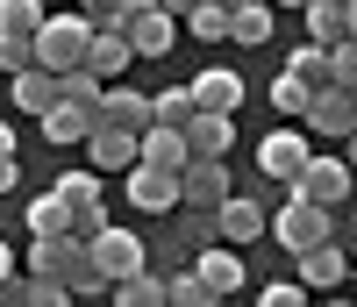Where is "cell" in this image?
<instances>
[{"label": "cell", "mask_w": 357, "mask_h": 307, "mask_svg": "<svg viewBox=\"0 0 357 307\" xmlns=\"http://www.w3.org/2000/svg\"><path fill=\"white\" fill-rule=\"evenodd\" d=\"M29 279H57V286H72V300L107 293V279L93 271V257H86L79 236H29Z\"/></svg>", "instance_id": "obj_1"}, {"label": "cell", "mask_w": 357, "mask_h": 307, "mask_svg": "<svg viewBox=\"0 0 357 307\" xmlns=\"http://www.w3.org/2000/svg\"><path fill=\"white\" fill-rule=\"evenodd\" d=\"M86 43H93V29H86V15H79V8H57V15H43V29L29 36V50H36V65H43L50 79L79 72V65H86Z\"/></svg>", "instance_id": "obj_2"}, {"label": "cell", "mask_w": 357, "mask_h": 307, "mask_svg": "<svg viewBox=\"0 0 357 307\" xmlns=\"http://www.w3.org/2000/svg\"><path fill=\"white\" fill-rule=\"evenodd\" d=\"M264 236H279L286 250L301 257V250H314V243H336V207H314V200L293 193L279 214H264Z\"/></svg>", "instance_id": "obj_3"}, {"label": "cell", "mask_w": 357, "mask_h": 307, "mask_svg": "<svg viewBox=\"0 0 357 307\" xmlns=\"http://www.w3.org/2000/svg\"><path fill=\"white\" fill-rule=\"evenodd\" d=\"M50 193L65 200V214H72V236H79V243L107 229V200H100V172H57V186H50Z\"/></svg>", "instance_id": "obj_4"}, {"label": "cell", "mask_w": 357, "mask_h": 307, "mask_svg": "<svg viewBox=\"0 0 357 307\" xmlns=\"http://www.w3.org/2000/svg\"><path fill=\"white\" fill-rule=\"evenodd\" d=\"M86 257H93V271L114 286V279H129V271H143V236L136 229H100V236H86Z\"/></svg>", "instance_id": "obj_5"}, {"label": "cell", "mask_w": 357, "mask_h": 307, "mask_svg": "<svg viewBox=\"0 0 357 307\" xmlns=\"http://www.w3.org/2000/svg\"><path fill=\"white\" fill-rule=\"evenodd\" d=\"M222 200H229L222 158H186V172H178V207H186V214H215Z\"/></svg>", "instance_id": "obj_6"}, {"label": "cell", "mask_w": 357, "mask_h": 307, "mask_svg": "<svg viewBox=\"0 0 357 307\" xmlns=\"http://www.w3.org/2000/svg\"><path fill=\"white\" fill-rule=\"evenodd\" d=\"M314 158V143H307V129H272L257 143V172L264 179H279V186H293V179H301V165Z\"/></svg>", "instance_id": "obj_7"}, {"label": "cell", "mask_w": 357, "mask_h": 307, "mask_svg": "<svg viewBox=\"0 0 357 307\" xmlns=\"http://www.w3.org/2000/svg\"><path fill=\"white\" fill-rule=\"evenodd\" d=\"M350 165L343 158H307L301 165V179H293V193H301V200H314V207H343L350 200Z\"/></svg>", "instance_id": "obj_8"}, {"label": "cell", "mask_w": 357, "mask_h": 307, "mask_svg": "<svg viewBox=\"0 0 357 307\" xmlns=\"http://www.w3.org/2000/svg\"><path fill=\"white\" fill-rule=\"evenodd\" d=\"M122 36H129V50H136V57H165V50L178 43V22L158 8V0H143V8L122 22Z\"/></svg>", "instance_id": "obj_9"}, {"label": "cell", "mask_w": 357, "mask_h": 307, "mask_svg": "<svg viewBox=\"0 0 357 307\" xmlns=\"http://www.w3.org/2000/svg\"><path fill=\"white\" fill-rule=\"evenodd\" d=\"M93 121H107V129H129V136H143L151 129V93H136V86H100V107H93Z\"/></svg>", "instance_id": "obj_10"}, {"label": "cell", "mask_w": 357, "mask_h": 307, "mask_svg": "<svg viewBox=\"0 0 357 307\" xmlns=\"http://www.w3.org/2000/svg\"><path fill=\"white\" fill-rule=\"evenodd\" d=\"M257 236H264V207L243 200V193H229V200L215 207V243H229V250H250Z\"/></svg>", "instance_id": "obj_11"}, {"label": "cell", "mask_w": 357, "mask_h": 307, "mask_svg": "<svg viewBox=\"0 0 357 307\" xmlns=\"http://www.w3.org/2000/svg\"><path fill=\"white\" fill-rule=\"evenodd\" d=\"M129 207L136 214H172L178 207V172H151V165H129Z\"/></svg>", "instance_id": "obj_12"}, {"label": "cell", "mask_w": 357, "mask_h": 307, "mask_svg": "<svg viewBox=\"0 0 357 307\" xmlns=\"http://www.w3.org/2000/svg\"><path fill=\"white\" fill-rule=\"evenodd\" d=\"M186 93H193V107H200V114H236V107H243V72L207 65V72L186 86Z\"/></svg>", "instance_id": "obj_13"}, {"label": "cell", "mask_w": 357, "mask_h": 307, "mask_svg": "<svg viewBox=\"0 0 357 307\" xmlns=\"http://www.w3.org/2000/svg\"><path fill=\"white\" fill-rule=\"evenodd\" d=\"M193 271H200V286L207 293H243V250H229V243H200V257H193Z\"/></svg>", "instance_id": "obj_14"}, {"label": "cell", "mask_w": 357, "mask_h": 307, "mask_svg": "<svg viewBox=\"0 0 357 307\" xmlns=\"http://www.w3.org/2000/svg\"><path fill=\"white\" fill-rule=\"evenodd\" d=\"M301 121H307L314 136H350V129H357V100L343 93V86H321V93L307 100V114H301Z\"/></svg>", "instance_id": "obj_15"}, {"label": "cell", "mask_w": 357, "mask_h": 307, "mask_svg": "<svg viewBox=\"0 0 357 307\" xmlns=\"http://www.w3.org/2000/svg\"><path fill=\"white\" fill-rule=\"evenodd\" d=\"M129 65H136V50H129L122 29H93V43H86V72H93L100 86H114Z\"/></svg>", "instance_id": "obj_16"}, {"label": "cell", "mask_w": 357, "mask_h": 307, "mask_svg": "<svg viewBox=\"0 0 357 307\" xmlns=\"http://www.w3.org/2000/svg\"><path fill=\"white\" fill-rule=\"evenodd\" d=\"M186 158H193L186 129H158V121H151V129L136 136V165H151V172H186Z\"/></svg>", "instance_id": "obj_17"}, {"label": "cell", "mask_w": 357, "mask_h": 307, "mask_svg": "<svg viewBox=\"0 0 357 307\" xmlns=\"http://www.w3.org/2000/svg\"><path fill=\"white\" fill-rule=\"evenodd\" d=\"M293 264H301V286H307V293H336V286L350 279V257L336 250V243H314V250H301Z\"/></svg>", "instance_id": "obj_18"}, {"label": "cell", "mask_w": 357, "mask_h": 307, "mask_svg": "<svg viewBox=\"0 0 357 307\" xmlns=\"http://www.w3.org/2000/svg\"><path fill=\"white\" fill-rule=\"evenodd\" d=\"M86 165H93V172H129V165H136V136L93 121V136H86Z\"/></svg>", "instance_id": "obj_19"}, {"label": "cell", "mask_w": 357, "mask_h": 307, "mask_svg": "<svg viewBox=\"0 0 357 307\" xmlns=\"http://www.w3.org/2000/svg\"><path fill=\"white\" fill-rule=\"evenodd\" d=\"M229 143H236V114H200L186 121V150L193 158H229Z\"/></svg>", "instance_id": "obj_20"}, {"label": "cell", "mask_w": 357, "mask_h": 307, "mask_svg": "<svg viewBox=\"0 0 357 307\" xmlns=\"http://www.w3.org/2000/svg\"><path fill=\"white\" fill-rule=\"evenodd\" d=\"M229 43H243V50L272 43V0H243V8H229Z\"/></svg>", "instance_id": "obj_21"}, {"label": "cell", "mask_w": 357, "mask_h": 307, "mask_svg": "<svg viewBox=\"0 0 357 307\" xmlns=\"http://www.w3.org/2000/svg\"><path fill=\"white\" fill-rule=\"evenodd\" d=\"M93 136V114L86 107H72V100H57L50 114H43V143H57V150H72V143H86Z\"/></svg>", "instance_id": "obj_22"}, {"label": "cell", "mask_w": 357, "mask_h": 307, "mask_svg": "<svg viewBox=\"0 0 357 307\" xmlns=\"http://www.w3.org/2000/svg\"><path fill=\"white\" fill-rule=\"evenodd\" d=\"M15 107H22V114H36V121H43V114L57 107V79H50L43 65H29V72H15Z\"/></svg>", "instance_id": "obj_23"}, {"label": "cell", "mask_w": 357, "mask_h": 307, "mask_svg": "<svg viewBox=\"0 0 357 307\" xmlns=\"http://www.w3.org/2000/svg\"><path fill=\"white\" fill-rule=\"evenodd\" d=\"M307 43H321V50H336L343 36H350V22H343V8H336V0H307Z\"/></svg>", "instance_id": "obj_24"}, {"label": "cell", "mask_w": 357, "mask_h": 307, "mask_svg": "<svg viewBox=\"0 0 357 307\" xmlns=\"http://www.w3.org/2000/svg\"><path fill=\"white\" fill-rule=\"evenodd\" d=\"M286 72L301 79V86H314V93H321V86H336V57L321 50V43H301V50L286 57Z\"/></svg>", "instance_id": "obj_25"}, {"label": "cell", "mask_w": 357, "mask_h": 307, "mask_svg": "<svg viewBox=\"0 0 357 307\" xmlns=\"http://www.w3.org/2000/svg\"><path fill=\"white\" fill-rule=\"evenodd\" d=\"M107 293H114V307H165V279H158L151 264H143V271H129V279H114Z\"/></svg>", "instance_id": "obj_26"}, {"label": "cell", "mask_w": 357, "mask_h": 307, "mask_svg": "<svg viewBox=\"0 0 357 307\" xmlns=\"http://www.w3.org/2000/svg\"><path fill=\"white\" fill-rule=\"evenodd\" d=\"M22 229H29V236H72V214H65V200H57V193H43V200H29Z\"/></svg>", "instance_id": "obj_27"}, {"label": "cell", "mask_w": 357, "mask_h": 307, "mask_svg": "<svg viewBox=\"0 0 357 307\" xmlns=\"http://www.w3.org/2000/svg\"><path fill=\"white\" fill-rule=\"evenodd\" d=\"M151 121H158V129H186V121H193V93H186V86L151 93Z\"/></svg>", "instance_id": "obj_28"}, {"label": "cell", "mask_w": 357, "mask_h": 307, "mask_svg": "<svg viewBox=\"0 0 357 307\" xmlns=\"http://www.w3.org/2000/svg\"><path fill=\"white\" fill-rule=\"evenodd\" d=\"M43 0H0V36H36L43 29Z\"/></svg>", "instance_id": "obj_29"}, {"label": "cell", "mask_w": 357, "mask_h": 307, "mask_svg": "<svg viewBox=\"0 0 357 307\" xmlns=\"http://www.w3.org/2000/svg\"><path fill=\"white\" fill-rule=\"evenodd\" d=\"M15 286V307H72V286L57 279H8Z\"/></svg>", "instance_id": "obj_30"}, {"label": "cell", "mask_w": 357, "mask_h": 307, "mask_svg": "<svg viewBox=\"0 0 357 307\" xmlns=\"http://www.w3.org/2000/svg\"><path fill=\"white\" fill-rule=\"evenodd\" d=\"M186 36H193V43H229V8H215V0H200V8L186 15Z\"/></svg>", "instance_id": "obj_31"}, {"label": "cell", "mask_w": 357, "mask_h": 307, "mask_svg": "<svg viewBox=\"0 0 357 307\" xmlns=\"http://www.w3.org/2000/svg\"><path fill=\"white\" fill-rule=\"evenodd\" d=\"M165 307H222V293H207L200 271H178V279H165Z\"/></svg>", "instance_id": "obj_32"}, {"label": "cell", "mask_w": 357, "mask_h": 307, "mask_svg": "<svg viewBox=\"0 0 357 307\" xmlns=\"http://www.w3.org/2000/svg\"><path fill=\"white\" fill-rule=\"evenodd\" d=\"M57 100H72V107H86V114H93V107H100V79L79 65V72H65V79H57Z\"/></svg>", "instance_id": "obj_33"}, {"label": "cell", "mask_w": 357, "mask_h": 307, "mask_svg": "<svg viewBox=\"0 0 357 307\" xmlns=\"http://www.w3.org/2000/svg\"><path fill=\"white\" fill-rule=\"evenodd\" d=\"M307 100H314V86H301L293 72H279V79H272V107H279V114L301 121V114H307Z\"/></svg>", "instance_id": "obj_34"}, {"label": "cell", "mask_w": 357, "mask_h": 307, "mask_svg": "<svg viewBox=\"0 0 357 307\" xmlns=\"http://www.w3.org/2000/svg\"><path fill=\"white\" fill-rule=\"evenodd\" d=\"M72 8L86 15V29H122L136 8H129V0H72Z\"/></svg>", "instance_id": "obj_35"}, {"label": "cell", "mask_w": 357, "mask_h": 307, "mask_svg": "<svg viewBox=\"0 0 357 307\" xmlns=\"http://www.w3.org/2000/svg\"><path fill=\"white\" fill-rule=\"evenodd\" d=\"M314 293L301 286V279H279V286H257V307H307Z\"/></svg>", "instance_id": "obj_36"}, {"label": "cell", "mask_w": 357, "mask_h": 307, "mask_svg": "<svg viewBox=\"0 0 357 307\" xmlns=\"http://www.w3.org/2000/svg\"><path fill=\"white\" fill-rule=\"evenodd\" d=\"M29 65H36V50H29V36H0V72H29Z\"/></svg>", "instance_id": "obj_37"}, {"label": "cell", "mask_w": 357, "mask_h": 307, "mask_svg": "<svg viewBox=\"0 0 357 307\" xmlns=\"http://www.w3.org/2000/svg\"><path fill=\"white\" fill-rule=\"evenodd\" d=\"M329 57H336V86H343V93H357V36H343Z\"/></svg>", "instance_id": "obj_38"}, {"label": "cell", "mask_w": 357, "mask_h": 307, "mask_svg": "<svg viewBox=\"0 0 357 307\" xmlns=\"http://www.w3.org/2000/svg\"><path fill=\"white\" fill-rule=\"evenodd\" d=\"M22 186V158H0V193H15Z\"/></svg>", "instance_id": "obj_39"}, {"label": "cell", "mask_w": 357, "mask_h": 307, "mask_svg": "<svg viewBox=\"0 0 357 307\" xmlns=\"http://www.w3.org/2000/svg\"><path fill=\"white\" fill-rule=\"evenodd\" d=\"M158 8H165V15H172V22H186V15H193V8H200V0H158Z\"/></svg>", "instance_id": "obj_40"}, {"label": "cell", "mask_w": 357, "mask_h": 307, "mask_svg": "<svg viewBox=\"0 0 357 307\" xmlns=\"http://www.w3.org/2000/svg\"><path fill=\"white\" fill-rule=\"evenodd\" d=\"M15 279V250H8V243H0V286H8Z\"/></svg>", "instance_id": "obj_41"}, {"label": "cell", "mask_w": 357, "mask_h": 307, "mask_svg": "<svg viewBox=\"0 0 357 307\" xmlns=\"http://www.w3.org/2000/svg\"><path fill=\"white\" fill-rule=\"evenodd\" d=\"M0 158H15V129H8V121H0Z\"/></svg>", "instance_id": "obj_42"}, {"label": "cell", "mask_w": 357, "mask_h": 307, "mask_svg": "<svg viewBox=\"0 0 357 307\" xmlns=\"http://www.w3.org/2000/svg\"><path fill=\"white\" fill-rule=\"evenodd\" d=\"M314 307H357V300H343V293H321V300H314Z\"/></svg>", "instance_id": "obj_43"}, {"label": "cell", "mask_w": 357, "mask_h": 307, "mask_svg": "<svg viewBox=\"0 0 357 307\" xmlns=\"http://www.w3.org/2000/svg\"><path fill=\"white\" fill-rule=\"evenodd\" d=\"M343 143H350V158H343V165H350V172H357V129H350V136H343Z\"/></svg>", "instance_id": "obj_44"}, {"label": "cell", "mask_w": 357, "mask_h": 307, "mask_svg": "<svg viewBox=\"0 0 357 307\" xmlns=\"http://www.w3.org/2000/svg\"><path fill=\"white\" fill-rule=\"evenodd\" d=\"M343 22H350V36H357V0H350V8H343Z\"/></svg>", "instance_id": "obj_45"}, {"label": "cell", "mask_w": 357, "mask_h": 307, "mask_svg": "<svg viewBox=\"0 0 357 307\" xmlns=\"http://www.w3.org/2000/svg\"><path fill=\"white\" fill-rule=\"evenodd\" d=\"M272 8H307V0H272Z\"/></svg>", "instance_id": "obj_46"}, {"label": "cell", "mask_w": 357, "mask_h": 307, "mask_svg": "<svg viewBox=\"0 0 357 307\" xmlns=\"http://www.w3.org/2000/svg\"><path fill=\"white\" fill-rule=\"evenodd\" d=\"M43 8H50V15H57V8H72V0H43Z\"/></svg>", "instance_id": "obj_47"}, {"label": "cell", "mask_w": 357, "mask_h": 307, "mask_svg": "<svg viewBox=\"0 0 357 307\" xmlns=\"http://www.w3.org/2000/svg\"><path fill=\"white\" fill-rule=\"evenodd\" d=\"M215 8H243V0H215Z\"/></svg>", "instance_id": "obj_48"}, {"label": "cell", "mask_w": 357, "mask_h": 307, "mask_svg": "<svg viewBox=\"0 0 357 307\" xmlns=\"http://www.w3.org/2000/svg\"><path fill=\"white\" fill-rule=\"evenodd\" d=\"M343 286H357V264H350V279H343Z\"/></svg>", "instance_id": "obj_49"}, {"label": "cell", "mask_w": 357, "mask_h": 307, "mask_svg": "<svg viewBox=\"0 0 357 307\" xmlns=\"http://www.w3.org/2000/svg\"><path fill=\"white\" fill-rule=\"evenodd\" d=\"M350 200H357V179H350Z\"/></svg>", "instance_id": "obj_50"}, {"label": "cell", "mask_w": 357, "mask_h": 307, "mask_svg": "<svg viewBox=\"0 0 357 307\" xmlns=\"http://www.w3.org/2000/svg\"><path fill=\"white\" fill-rule=\"evenodd\" d=\"M336 8H350V0H336Z\"/></svg>", "instance_id": "obj_51"}, {"label": "cell", "mask_w": 357, "mask_h": 307, "mask_svg": "<svg viewBox=\"0 0 357 307\" xmlns=\"http://www.w3.org/2000/svg\"><path fill=\"white\" fill-rule=\"evenodd\" d=\"M129 8H143V0H129Z\"/></svg>", "instance_id": "obj_52"}, {"label": "cell", "mask_w": 357, "mask_h": 307, "mask_svg": "<svg viewBox=\"0 0 357 307\" xmlns=\"http://www.w3.org/2000/svg\"><path fill=\"white\" fill-rule=\"evenodd\" d=\"M350 100H357V93H350Z\"/></svg>", "instance_id": "obj_53"}]
</instances>
